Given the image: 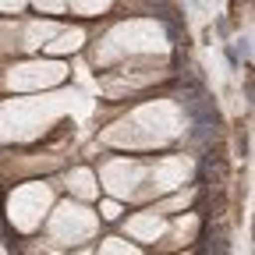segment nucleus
<instances>
[{"mask_svg": "<svg viewBox=\"0 0 255 255\" xmlns=\"http://www.w3.org/2000/svg\"><path fill=\"white\" fill-rule=\"evenodd\" d=\"M103 216H107V220H117V206L107 202V206H103Z\"/></svg>", "mask_w": 255, "mask_h": 255, "instance_id": "nucleus-1", "label": "nucleus"}]
</instances>
